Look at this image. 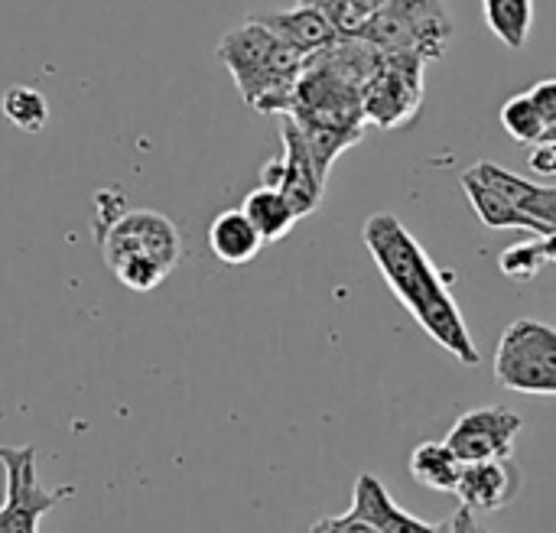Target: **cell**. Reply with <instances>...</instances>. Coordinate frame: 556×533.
<instances>
[{"label": "cell", "mask_w": 556, "mask_h": 533, "mask_svg": "<svg viewBox=\"0 0 556 533\" xmlns=\"http://www.w3.org/2000/svg\"><path fill=\"white\" fill-rule=\"evenodd\" d=\"M384 7L401 13L404 20H410L424 33L433 59H443V52L453 39V16L446 13L443 0H388Z\"/></svg>", "instance_id": "obj_17"}, {"label": "cell", "mask_w": 556, "mask_h": 533, "mask_svg": "<svg viewBox=\"0 0 556 533\" xmlns=\"http://www.w3.org/2000/svg\"><path fill=\"white\" fill-rule=\"evenodd\" d=\"M7 492L0 505V533H39V518L75 495V485L46 488L36 479V446H0Z\"/></svg>", "instance_id": "obj_5"}, {"label": "cell", "mask_w": 556, "mask_h": 533, "mask_svg": "<svg viewBox=\"0 0 556 533\" xmlns=\"http://www.w3.org/2000/svg\"><path fill=\"white\" fill-rule=\"evenodd\" d=\"M476 176L492 186L495 192H502L515 208H521L525 215H531L534 221H541L551 234L556 231V186H541V182H531L492 160H479L476 166Z\"/></svg>", "instance_id": "obj_11"}, {"label": "cell", "mask_w": 556, "mask_h": 533, "mask_svg": "<svg viewBox=\"0 0 556 533\" xmlns=\"http://www.w3.org/2000/svg\"><path fill=\"white\" fill-rule=\"evenodd\" d=\"M365 524H371L378 533H453V521H443V524H427L414 515H407L394 498L391 492L384 488L381 479L375 475H358L355 482V492H352V508L345 511Z\"/></svg>", "instance_id": "obj_10"}, {"label": "cell", "mask_w": 556, "mask_h": 533, "mask_svg": "<svg viewBox=\"0 0 556 533\" xmlns=\"http://www.w3.org/2000/svg\"><path fill=\"white\" fill-rule=\"evenodd\" d=\"M0 111L13 127H20L26 134H39L49 124V101L29 85L7 88L3 98H0Z\"/></svg>", "instance_id": "obj_19"}, {"label": "cell", "mask_w": 556, "mask_h": 533, "mask_svg": "<svg viewBox=\"0 0 556 533\" xmlns=\"http://www.w3.org/2000/svg\"><path fill=\"white\" fill-rule=\"evenodd\" d=\"M410 475L417 485L430 492H446L456 495L459 475H463V459L443 443H420L410 456Z\"/></svg>", "instance_id": "obj_16"}, {"label": "cell", "mask_w": 556, "mask_h": 533, "mask_svg": "<svg viewBox=\"0 0 556 533\" xmlns=\"http://www.w3.org/2000/svg\"><path fill=\"white\" fill-rule=\"evenodd\" d=\"M525 420L511 407H476L466 410L453 430L446 433V446L463 462H485V459H511L515 440L521 436Z\"/></svg>", "instance_id": "obj_8"}, {"label": "cell", "mask_w": 556, "mask_h": 533, "mask_svg": "<svg viewBox=\"0 0 556 533\" xmlns=\"http://www.w3.org/2000/svg\"><path fill=\"white\" fill-rule=\"evenodd\" d=\"M521 492V472L515 459H485L463 462V475L456 485V498L469 511H502Z\"/></svg>", "instance_id": "obj_9"}, {"label": "cell", "mask_w": 556, "mask_h": 533, "mask_svg": "<svg viewBox=\"0 0 556 533\" xmlns=\"http://www.w3.org/2000/svg\"><path fill=\"white\" fill-rule=\"evenodd\" d=\"M528 94L534 98V104H538L541 117L547 120V130H551V127L556 124V78H544V81H538Z\"/></svg>", "instance_id": "obj_23"}, {"label": "cell", "mask_w": 556, "mask_h": 533, "mask_svg": "<svg viewBox=\"0 0 556 533\" xmlns=\"http://www.w3.org/2000/svg\"><path fill=\"white\" fill-rule=\"evenodd\" d=\"M531 169L538 176H556V140L554 137H544L531 147Z\"/></svg>", "instance_id": "obj_24"}, {"label": "cell", "mask_w": 556, "mask_h": 533, "mask_svg": "<svg viewBox=\"0 0 556 533\" xmlns=\"http://www.w3.org/2000/svg\"><path fill=\"white\" fill-rule=\"evenodd\" d=\"M482 16L498 42L525 49L534 26V0H482Z\"/></svg>", "instance_id": "obj_18"}, {"label": "cell", "mask_w": 556, "mask_h": 533, "mask_svg": "<svg viewBox=\"0 0 556 533\" xmlns=\"http://www.w3.org/2000/svg\"><path fill=\"white\" fill-rule=\"evenodd\" d=\"M547 264H551V257H547V244H544V238L511 244V248H505V251L498 254V270H502L508 280H515V283H528V280H534Z\"/></svg>", "instance_id": "obj_21"}, {"label": "cell", "mask_w": 556, "mask_h": 533, "mask_svg": "<svg viewBox=\"0 0 556 533\" xmlns=\"http://www.w3.org/2000/svg\"><path fill=\"white\" fill-rule=\"evenodd\" d=\"M261 186L280 189L287 195V202L293 205L296 218H306L319 208L323 192H326V179L316 169V160L300 134V127L293 124V117L283 114V156L270 160L261 169Z\"/></svg>", "instance_id": "obj_7"}, {"label": "cell", "mask_w": 556, "mask_h": 533, "mask_svg": "<svg viewBox=\"0 0 556 533\" xmlns=\"http://www.w3.org/2000/svg\"><path fill=\"white\" fill-rule=\"evenodd\" d=\"M544 244H547V257H551V264H556V231L544 238Z\"/></svg>", "instance_id": "obj_27"}, {"label": "cell", "mask_w": 556, "mask_h": 533, "mask_svg": "<svg viewBox=\"0 0 556 533\" xmlns=\"http://www.w3.org/2000/svg\"><path fill=\"white\" fill-rule=\"evenodd\" d=\"M424 68L427 59L414 52H384L375 78L362 88L365 124L381 130L404 127L424 101Z\"/></svg>", "instance_id": "obj_6"}, {"label": "cell", "mask_w": 556, "mask_h": 533, "mask_svg": "<svg viewBox=\"0 0 556 533\" xmlns=\"http://www.w3.org/2000/svg\"><path fill=\"white\" fill-rule=\"evenodd\" d=\"M264 26H270L287 46H293L296 52H303L306 59L329 49L342 29L316 7H306V3H296L293 10H280V13H261L257 16Z\"/></svg>", "instance_id": "obj_12"}, {"label": "cell", "mask_w": 556, "mask_h": 533, "mask_svg": "<svg viewBox=\"0 0 556 533\" xmlns=\"http://www.w3.org/2000/svg\"><path fill=\"white\" fill-rule=\"evenodd\" d=\"M309 533H342V524H339V518H323L309 528Z\"/></svg>", "instance_id": "obj_26"}, {"label": "cell", "mask_w": 556, "mask_h": 533, "mask_svg": "<svg viewBox=\"0 0 556 533\" xmlns=\"http://www.w3.org/2000/svg\"><path fill=\"white\" fill-rule=\"evenodd\" d=\"M101 257L108 270L134 293L156 290L182 257L179 228L153 212V208H130L98 238Z\"/></svg>", "instance_id": "obj_3"}, {"label": "cell", "mask_w": 556, "mask_h": 533, "mask_svg": "<svg viewBox=\"0 0 556 533\" xmlns=\"http://www.w3.org/2000/svg\"><path fill=\"white\" fill-rule=\"evenodd\" d=\"M296 3H306V7H316L323 10L342 33H349L355 26V16H352V0H296Z\"/></svg>", "instance_id": "obj_22"}, {"label": "cell", "mask_w": 556, "mask_h": 533, "mask_svg": "<svg viewBox=\"0 0 556 533\" xmlns=\"http://www.w3.org/2000/svg\"><path fill=\"white\" fill-rule=\"evenodd\" d=\"M384 3H388V0H352V16H355V26H358L362 20H368L371 13H378ZM355 26H352V29H355Z\"/></svg>", "instance_id": "obj_25"}, {"label": "cell", "mask_w": 556, "mask_h": 533, "mask_svg": "<svg viewBox=\"0 0 556 533\" xmlns=\"http://www.w3.org/2000/svg\"><path fill=\"white\" fill-rule=\"evenodd\" d=\"M208 248L222 264L241 267V264H251L261 254L264 238L251 225L244 208H228V212H218L215 221L208 225Z\"/></svg>", "instance_id": "obj_14"}, {"label": "cell", "mask_w": 556, "mask_h": 533, "mask_svg": "<svg viewBox=\"0 0 556 533\" xmlns=\"http://www.w3.org/2000/svg\"><path fill=\"white\" fill-rule=\"evenodd\" d=\"M459 182H463V192H466L472 212L479 215V221L485 228H492V231H531L538 238H547L551 234L541 221H534L531 215H525L521 208H515L502 192H495L492 186H485L476 176V169H466Z\"/></svg>", "instance_id": "obj_13"}, {"label": "cell", "mask_w": 556, "mask_h": 533, "mask_svg": "<svg viewBox=\"0 0 556 533\" xmlns=\"http://www.w3.org/2000/svg\"><path fill=\"white\" fill-rule=\"evenodd\" d=\"M495 381L518 394L556 397V329L515 319L495 348Z\"/></svg>", "instance_id": "obj_4"}, {"label": "cell", "mask_w": 556, "mask_h": 533, "mask_svg": "<svg viewBox=\"0 0 556 533\" xmlns=\"http://www.w3.org/2000/svg\"><path fill=\"white\" fill-rule=\"evenodd\" d=\"M362 241L394 300L414 316V322L459 365H479V345L472 342L453 296V277L433 267L430 254L417 244L407 225L391 212H378L365 221Z\"/></svg>", "instance_id": "obj_1"}, {"label": "cell", "mask_w": 556, "mask_h": 533, "mask_svg": "<svg viewBox=\"0 0 556 533\" xmlns=\"http://www.w3.org/2000/svg\"><path fill=\"white\" fill-rule=\"evenodd\" d=\"M502 127L508 130V137L515 140V143H525V147H534L538 140H544L547 137V120L541 117V111H538V104H534V98L528 94V91H521V94H511L505 104H502Z\"/></svg>", "instance_id": "obj_20"}, {"label": "cell", "mask_w": 556, "mask_h": 533, "mask_svg": "<svg viewBox=\"0 0 556 533\" xmlns=\"http://www.w3.org/2000/svg\"><path fill=\"white\" fill-rule=\"evenodd\" d=\"M244 215L251 218V225L261 231L264 244L270 241H283L290 234V228L300 221L293 205L287 202V195L280 189H270V186H257L244 195Z\"/></svg>", "instance_id": "obj_15"}, {"label": "cell", "mask_w": 556, "mask_h": 533, "mask_svg": "<svg viewBox=\"0 0 556 533\" xmlns=\"http://www.w3.org/2000/svg\"><path fill=\"white\" fill-rule=\"evenodd\" d=\"M218 59L231 72L241 98L261 114H287L293 107L296 78L306 55L287 46L257 16L228 29L218 42Z\"/></svg>", "instance_id": "obj_2"}]
</instances>
